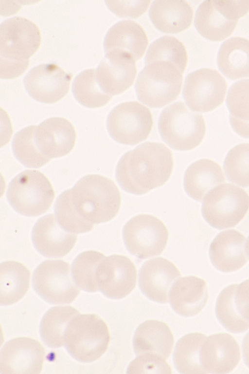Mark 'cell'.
<instances>
[{
  "instance_id": "obj_15",
  "label": "cell",
  "mask_w": 249,
  "mask_h": 374,
  "mask_svg": "<svg viewBox=\"0 0 249 374\" xmlns=\"http://www.w3.org/2000/svg\"><path fill=\"white\" fill-rule=\"evenodd\" d=\"M137 270L127 257L112 255L99 265L96 280L101 292L106 297L121 299L128 295L136 284Z\"/></svg>"
},
{
  "instance_id": "obj_5",
  "label": "cell",
  "mask_w": 249,
  "mask_h": 374,
  "mask_svg": "<svg viewBox=\"0 0 249 374\" xmlns=\"http://www.w3.org/2000/svg\"><path fill=\"white\" fill-rule=\"evenodd\" d=\"M182 73L171 63L156 61L139 74L134 88L137 99L152 108H161L175 100L182 83Z\"/></svg>"
},
{
  "instance_id": "obj_33",
  "label": "cell",
  "mask_w": 249,
  "mask_h": 374,
  "mask_svg": "<svg viewBox=\"0 0 249 374\" xmlns=\"http://www.w3.org/2000/svg\"><path fill=\"white\" fill-rule=\"evenodd\" d=\"M156 61L171 63L183 74L187 62L185 48L174 37H161L149 45L144 57L145 65Z\"/></svg>"
},
{
  "instance_id": "obj_9",
  "label": "cell",
  "mask_w": 249,
  "mask_h": 374,
  "mask_svg": "<svg viewBox=\"0 0 249 374\" xmlns=\"http://www.w3.org/2000/svg\"><path fill=\"white\" fill-rule=\"evenodd\" d=\"M122 237L127 250L139 259L160 255L168 239L164 224L158 218L148 214L136 215L124 225Z\"/></svg>"
},
{
  "instance_id": "obj_35",
  "label": "cell",
  "mask_w": 249,
  "mask_h": 374,
  "mask_svg": "<svg viewBox=\"0 0 249 374\" xmlns=\"http://www.w3.org/2000/svg\"><path fill=\"white\" fill-rule=\"evenodd\" d=\"M105 257L102 253L94 250L83 252L76 257L71 265V276L79 288L90 293L99 290L97 270Z\"/></svg>"
},
{
  "instance_id": "obj_16",
  "label": "cell",
  "mask_w": 249,
  "mask_h": 374,
  "mask_svg": "<svg viewBox=\"0 0 249 374\" xmlns=\"http://www.w3.org/2000/svg\"><path fill=\"white\" fill-rule=\"evenodd\" d=\"M45 351L36 340L19 337L7 341L0 353V373L38 374Z\"/></svg>"
},
{
  "instance_id": "obj_30",
  "label": "cell",
  "mask_w": 249,
  "mask_h": 374,
  "mask_svg": "<svg viewBox=\"0 0 249 374\" xmlns=\"http://www.w3.org/2000/svg\"><path fill=\"white\" fill-rule=\"evenodd\" d=\"M79 312L71 306H54L44 315L39 331L43 342L51 348H58L64 344V334L70 322Z\"/></svg>"
},
{
  "instance_id": "obj_23",
  "label": "cell",
  "mask_w": 249,
  "mask_h": 374,
  "mask_svg": "<svg viewBox=\"0 0 249 374\" xmlns=\"http://www.w3.org/2000/svg\"><path fill=\"white\" fill-rule=\"evenodd\" d=\"M170 304L173 310L182 317L198 314L205 306L208 292L206 283L194 276L179 278L170 291Z\"/></svg>"
},
{
  "instance_id": "obj_21",
  "label": "cell",
  "mask_w": 249,
  "mask_h": 374,
  "mask_svg": "<svg viewBox=\"0 0 249 374\" xmlns=\"http://www.w3.org/2000/svg\"><path fill=\"white\" fill-rule=\"evenodd\" d=\"M35 139L38 149L44 155L50 159L60 157L72 150L76 132L66 119L53 117L36 126Z\"/></svg>"
},
{
  "instance_id": "obj_17",
  "label": "cell",
  "mask_w": 249,
  "mask_h": 374,
  "mask_svg": "<svg viewBox=\"0 0 249 374\" xmlns=\"http://www.w3.org/2000/svg\"><path fill=\"white\" fill-rule=\"evenodd\" d=\"M180 273L168 260L158 257L145 262L139 271L138 285L149 299L160 303L168 302L169 293Z\"/></svg>"
},
{
  "instance_id": "obj_18",
  "label": "cell",
  "mask_w": 249,
  "mask_h": 374,
  "mask_svg": "<svg viewBox=\"0 0 249 374\" xmlns=\"http://www.w3.org/2000/svg\"><path fill=\"white\" fill-rule=\"evenodd\" d=\"M240 356L237 341L225 333L206 337L200 351V364L206 374H228L236 367Z\"/></svg>"
},
{
  "instance_id": "obj_11",
  "label": "cell",
  "mask_w": 249,
  "mask_h": 374,
  "mask_svg": "<svg viewBox=\"0 0 249 374\" xmlns=\"http://www.w3.org/2000/svg\"><path fill=\"white\" fill-rule=\"evenodd\" d=\"M70 269V264L61 260L42 262L33 274L34 291L51 304L71 303L80 290L73 280Z\"/></svg>"
},
{
  "instance_id": "obj_36",
  "label": "cell",
  "mask_w": 249,
  "mask_h": 374,
  "mask_svg": "<svg viewBox=\"0 0 249 374\" xmlns=\"http://www.w3.org/2000/svg\"><path fill=\"white\" fill-rule=\"evenodd\" d=\"M54 212L58 224L68 232L83 233L93 228V224L82 217L75 208L71 189L64 191L58 196L54 205Z\"/></svg>"
},
{
  "instance_id": "obj_24",
  "label": "cell",
  "mask_w": 249,
  "mask_h": 374,
  "mask_svg": "<svg viewBox=\"0 0 249 374\" xmlns=\"http://www.w3.org/2000/svg\"><path fill=\"white\" fill-rule=\"evenodd\" d=\"M147 44L148 38L142 28L134 21L123 20L109 28L103 45L105 54L121 52L136 61L143 56Z\"/></svg>"
},
{
  "instance_id": "obj_27",
  "label": "cell",
  "mask_w": 249,
  "mask_h": 374,
  "mask_svg": "<svg viewBox=\"0 0 249 374\" xmlns=\"http://www.w3.org/2000/svg\"><path fill=\"white\" fill-rule=\"evenodd\" d=\"M225 180L219 165L211 160L202 159L187 168L184 175L183 187L189 197L201 202L213 188Z\"/></svg>"
},
{
  "instance_id": "obj_2",
  "label": "cell",
  "mask_w": 249,
  "mask_h": 374,
  "mask_svg": "<svg viewBox=\"0 0 249 374\" xmlns=\"http://www.w3.org/2000/svg\"><path fill=\"white\" fill-rule=\"evenodd\" d=\"M71 198L77 212L92 224L112 219L121 205V194L115 183L98 174L80 178L71 189Z\"/></svg>"
},
{
  "instance_id": "obj_31",
  "label": "cell",
  "mask_w": 249,
  "mask_h": 374,
  "mask_svg": "<svg viewBox=\"0 0 249 374\" xmlns=\"http://www.w3.org/2000/svg\"><path fill=\"white\" fill-rule=\"evenodd\" d=\"M206 337L199 333L188 334L178 340L173 355L175 367L180 374H206L200 361V351Z\"/></svg>"
},
{
  "instance_id": "obj_13",
  "label": "cell",
  "mask_w": 249,
  "mask_h": 374,
  "mask_svg": "<svg viewBox=\"0 0 249 374\" xmlns=\"http://www.w3.org/2000/svg\"><path fill=\"white\" fill-rule=\"evenodd\" d=\"M227 87L225 80L217 71L202 68L186 75L182 96L191 111L206 112L223 103Z\"/></svg>"
},
{
  "instance_id": "obj_41",
  "label": "cell",
  "mask_w": 249,
  "mask_h": 374,
  "mask_svg": "<svg viewBox=\"0 0 249 374\" xmlns=\"http://www.w3.org/2000/svg\"><path fill=\"white\" fill-rule=\"evenodd\" d=\"M150 0H106L108 9L120 18L136 19L147 10Z\"/></svg>"
},
{
  "instance_id": "obj_43",
  "label": "cell",
  "mask_w": 249,
  "mask_h": 374,
  "mask_svg": "<svg viewBox=\"0 0 249 374\" xmlns=\"http://www.w3.org/2000/svg\"><path fill=\"white\" fill-rule=\"evenodd\" d=\"M231 125L234 131L240 136L249 138V121L236 119L230 116Z\"/></svg>"
},
{
  "instance_id": "obj_26",
  "label": "cell",
  "mask_w": 249,
  "mask_h": 374,
  "mask_svg": "<svg viewBox=\"0 0 249 374\" xmlns=\"http://www.w3.org/2000/svg\"><path fill=\"white\" fill-rule=\"evenodd\" d=\"M148 15L158 30L164 33L176 34L190 26L193 10L184 0H154Z\"/></svg>"
},
{
  "instance_id": "obj_10",
  "label": "cell",
  "mask_w": 249,
  "mask_h": 374,
  "mask_svg": "<svg viewBox=\"0 0 249 374\" xmlns=\"http://www.w3.org/2000/svg\"><path fill=\"white\" fill-rule=\"evenodd\" d=\"M153 124L149 109L136 101L117 105L110 112L106 121L110 137L119 143L130 146L145 140Z\"/></svg>"
},
{
  "instance_id": "obj_42",
  "label": "cell",
  "mask_w": 249,
  "mask_h": 374,
  "mask_svg": "<svg viewBox=\"0 0 249 374\" xmlns=\"http://www.w3.org/2000/svg\"><path fill=\"white\" fill-rule=\"evenodd\" d=\"M233 303L239 316L249 323V279L235 284Z\"/></svg>"
},
{
  "instance_id": "obj_8",
  "label": "cell",
  "mask_w": 249,
  "mask_h": 374,
  "mask_svg": "<svg viewBox=\"0 0 249 374\" xmlns=\"http://www.w3.org/2000/svg\"><path fill=\"white\" fill-rule=\"evenodd\" d=\"M249 208V196L231 184L216 186L205 196L201 206L203 217L212 227H232L244 217Z\"/></svg>"
},
{
  "instance_id": "obj_19",
  "label": "cell",
  "mask_w": 249,
  "mask_h": 374,
  "mask_svg": "<svg viewBox=\"0 0 249 374\" xmlns=\"http://www.w3.org/2000/svg\"><path fill=\"white\" fill-rule=\"evenodd\" d=\"M135 62L130 56L121 52L106 54L96 70V79L102 90L113 96L128 89L137 73Z\"/></svg>"
},
{
  "instance_id": "obj_32",
  "label": "cell",
  "mask_w": 249,
  "mask_h": 374,
  "mask_svg": "<svg viewBox=\"0 0 249 374\" xmlns=\"http://www.w3.org/2000/svg\"><path fill=\"white\" fill-rule=\"evenodd\" d=\"M71 91L76 100L88 108L102 107L112 97L100 87L94 69H87L78 74L73 81Z\"/></svg>"
},
{
  "instance_id": "obj_37",
  "label": "cell",
  "mask_w": 249,
  "mask_h": 374,
  "mask_svg": "<svg viewBox=\"0 0 249 374\" xmlns=\"http://www.w3.org/2000/svg\"><path fill=\"white\" fill-rule=\"evenodd\" d=\"M235 284L224 288L217 297L215 312L216 318L228 331L234 334L243 333L249 329V323L238 315L233 303Z\"/></svg>"
},
{
  "instance_id": "obj_3",
  "label": "cell",
  "mask_w": 249,
  "mask_h": 374,
  "mask_svg": "<svg viewBox=\"0 0 249 374\" xmlns=\"http://www.w3.org/2000/svg\"><path fill=\"white\" fill-rule=\"evenodd\" d=\"M110 335L106 323L95 314H78L68 325L64 345L75 360L90 363L106 351Z\"/></svg>"
},
{
  "instance_id": "obj_7",
  "label": "cell",
  "mask_w": 249,
  "mask_h": 374,
  "mask_svg": "<svg viewBox=\"0 0 249 374\" xmlns=\"http://www.w3.org/2000/svg\"><path fill=\"white\" fill-rule=\"evenodd\" d=\"M249 11V0H205L196 12L194 25L206 39L220 41L231 35Z\"/></svg>"
},
{
  "instance_id": "obj_6",
  "label": "cell",
  "mask_w": 249,
  "mask_h": 374,
  "mask_svg": "<svg viewBox=\"0 0 249 374\" xmlns=\"http://www.w3.org/2000/svg\"><path fill=\"white\" fill-rule=\"evenodd\" d=\"M54 192L48 178L36 170H25L9 183L7 201L18 213L26 216H38L51 206Z\"/></svg>"
},
{
  "instance_id": "obj_1",
  "label": "cell",
  "mask_w": 249,
  "mask_h": 374,
  "mask_svg": "<svg viewBox=\"0 0 249 374\" xmlns=\"http://www.w3.org/2000/svg\"><path fill=\"white\" fill-rule=\"evenodd\" d=\"M173 165L172 153L166 146L146 142L120 158L116 168V180L125 192L143 195L164 184Z\"/></svg>"
},
{
  "instance_id": "obj_14",
  "label": "cell",
  "mask_w": 249,
  "mask_h": 374,
  "mask_svg": "<svg viewBox=\"0 0 249 374\" xmlns=\"http://www.w3.org/2000/svg\"><path fill=\"white\" fill-rule=\"evenodd\" d=\"M72 74L65 72L54 63L32 68L23 79L25 88L35 100L46 104L56 102L68 93Z\"/></svg>"
},
{
  "instance_id": "obj_4",
  "label": "cell",
  "mask_w": 249,
  "mask_h": 374,
  "mask_svg": "<svg viewBox=\"0 0 249 374\" xmlns=\"http://www.w3.org/2000/svg\"><path fill=\"white\" fill-rule=\"evenodd\" d=\"M158 128L162 141L171 148L180 151L191 150L198 146L206 131L202 115L193 112L180 101L162 111Z\"/></svg>"
},
{
  "instance_id": "obj_29",
  "label": "cell",
  "mask_w": 249,
  "mask_h": 374,
  "mask_svg": "<svg viewBox=\"0 0 249 374\" xmlns=\"http://www.w3.org/2000/svg\"><path fill=\"white\" fill-rule=\"evenodd\" d=\"M30 273L22 264L5 261L0 265L1 306L13 304L20 300L27 292Z\"/></svg>"
},
{
  "instance_id": "obj_20",
  "label": "cell",
  "mask_w": 249,
  "mask_h": 374,
  "mask_svg": "<svg viewBox=\"0 0 249 374\" xmlns=\"http://www.w3.org/2000/svg\"><path fill=\"white\" fill-rule=\"evenodd\" d=\"M33 244L36 251L49 258H61L74 246L77 236L67 231L52 214L40 218L34 224L31 233Z\"/></svg>"
},
{
  "instance_id": "obj_28",
  "label": "cell",
  "mask_w": 249,
  "mask_h": 374,
  "mask_svg": "<svg viewBox=\"0 0 249 374\" xmlns=\"http://www.w3.org/2000/svg\"><path fill=\"white\" fill-rule=\"evenodd\" d=\"M217 65L228 79L234 80L249 77V40L232 37L224 41L219 48Z\"/></svg>"
},
{
  "instance_id": "obj_34",
  "label": "cell",
  "mask_w": 249,
  "mask_h": 374,
  "mask_svg": "<svg viewBox=\"0 0 249 374\" xmlns=\"http://www.w3.org/2000/svg\"><path fill=\"white\" fill-rule=\"evenodd\" d=\"M36 126L26 127L14 135L12 149L16 159L24 167L39 168L50 160L38 149L35 139Z\"/></svg>"
},
{
  "instance_id": "obj_22",
  "label": "cell",
  "mask_w": 249,
  "mask_h": 374,
  "mask_svg": "<svg viewBox=\"0 0 249 374\" xmlns=\"http://www.w3.org/2000/svg\"><path fill=\"white\" fill-rule=\"evenodd\" d=\"M245 242L244 236L235 230H225L218 234L209 248L210 259L213 266L225 273L243 267L247 262Z\"/></svg>"
},
{
  "instance_id": "obj_40",
  "label": "cell",
  "mask_w": 249,
  "mask_h": 374,
  "mask_svg": "<svg viewBox=\"0 0 249 374\" xmlns=\"http://www.w3.org/2000/svg\"><path fill=\"white\" fill-rule=\"evenodd\" d=\"M165 359L151 354L137 355L129 364L126 374H171V369Z\"/></svg>"
},
{
  "instance_id": "obj_45",
  "label": "cell",
  "mask_w": 249,
  "mask_h": 374,
  "mask_svg": "<svg viewBox=\"0 0 249 374\" xmlns=\"http://www.w3.org/2000/svg\"><path fill=\"white\" fill-rule=\"evenodd\" d=\"M246 251L249 259V236L247 239L246 244Z\"/></svg>"
},
{
  "instance_id": "obj_44",
  "label": "cell",
  "mask_w": 249,
  "mask_h": 374,
  "mask_svg": "<svg viewBox=\"0 0 249 374\" xmlns=\"http://www.w3.org/2000/svg\"><path fill=\"white\" fill-rule=\"evenodd\" d=\"M242 350L244 363L249 368V332L244 337L242 343Z\"/></svg>"
},
{
  "instance_id": "obj_25",
  "label": "cell",
  "mask_w": 249,
  "mask_h": 374,
  "mask_svg": "<svg viewBox=\"0 0 249 374\" xmlns=\"http://www.w3.org/2000/svg\"><path fill=\"white\" fill-rule=\"evenodd\" d=\"M174 341L173 334L167 324L156 320H148L137 328L132 345L137 356L151 354L166 359L171 353Z\"/></svg>"
},
{
  "instance_id": "obj_38",
  "label": "cell",
  "mask_w": 249,
  "mask_h": 374,
  "mask_svg": "<svg viewBox=\"0 0 249 374\" xmlns=\"http://www.w3.org/2000/svg\"><path fill=\"white\" fill-rule=\"evenodd\" d=\"M223 168L230 182L240 187H249V144H240L230 150Z\"/></svg>"
},
{
  "instance_id": "obj_39",
  "label": "cell",
  "mask_w": 249,
  "mask_h": 374,
  "mask_svg": "<svg viewBox=\"0 0 249 374\" xmlns=\"http://www.w3.org/2000/svg\"><path fill=\"white\" fill-rule=\"evenodd\" d=\"M226 103L230 116L249 121V79L239 80L230 86Z\"/></svg>"
},
{
  "instance_id": "obj_12",
  "label": "cell",
  "mask_w": 249,
  "mask_h": 374,
  "mask_svg": "<svg viewBox=\"0 0 249 374\" xmlns=\"http://www.w3.org/2000/svg\"><path fill=\"white\" fill-rule=\"evenodd\" d=\"M40 42L39 30L29 19L18 16L5 19L0 25V63L28 65Z\"/></svg>"
}]
</instances>
